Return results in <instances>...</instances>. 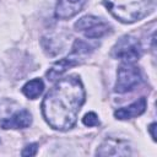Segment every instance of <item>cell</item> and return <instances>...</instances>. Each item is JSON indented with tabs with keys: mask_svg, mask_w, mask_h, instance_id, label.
<instances>
[{
	"mask_svg": "<svg viewBox=\"0 0 157 157\" xmlns=\"http://www.w3.org/2000/svg\"><path fill=\"white\" fill-rule=\"evenodd\" d=\"M82 121H83V124H85L86 126H96V125L99 124V120H98L97 115H96L93 112L87 113V114L82 118Z\"/></svg>",
	"mask_w": 157,
	"mask_h": 157,
	"instance_id": "obj_12",
	"label": "cell"
},
{
	"mask_svg": "<svg viewBox=\"0 0 157 157\" xmlns=\"http://www.w3.org/2000/svg\"><path fill=\"white\" fill-rule=\"evenodd\" d=\"M156 126H157V124L156 123H152L151 125H150V132H151V135H152V139L153 140H156V132H155V130H156Z\"/></svg>",
	"mask_w": 157,
	"mask_h": 157,
	"instance_id": "obj_14",
	"label": "cell"
},
{
	"mask_svg": "<svg viewBox=\"0 0 157 157\" xmlns=\"http://www.w3.org/2000/svg\"><path fill=\"white\" fill-rule=\"evenodd\" d=\"M145 109H146V98L141 97L137 101H135L134 103H131L130 105L115 110L114 112V117L117 119H120V120L131 119V118L141 115L145 112Z\"/></svg>",
	"mask_w": 157,
	"mask_h": 157,
	"instance_id": "obj_10",
	"label": "cell"
},
{
	"mask_svg": "<svg viewBox=\"0 0 157 157\" xmlns=\"http://www.w3.org/2000/svg\"><path fill=\"white\" fill-rule=\"evenodd\" d=\"M32 123V115L28 110L22 109L0 121L2 129H25Z\"/></svg>",
	"mask_w": 157,
	"mask_h": 157,
	"instance_id": "obj_9",
	"label": "cell"
},
{
	"mask_svg": "<svg viewBox=\"0 0 157 157\" xmlns=\"http://www.w3.org/2000/svg\"><path fill=\"white\" fill-rule=\"evenodd\" d=\"M44 90V83L40 78H34V80H31L28 81L23 87H22V92L26 97L31 98V99H34L37 98Z\"/></svg>",
	"mask_w": 157,
	"mask_h": 157,
	"instance_id": "obj_11",
	"label": "cell"
},
{
	"mask_svg": "<svg viewBox=\"0 0 157 157\" xmlns=\"http://www.w3.org/2000/svg\"><path fill=\"white\" fill-rule=\"evenodd\" d=\"M37 151H38V145L37 144H29L23 148L21 155L22 156H34L37 153Z\"/></svg>",
	"mask_w": 157,
	"mask_h": 157,
	"instance_id": "obj_13",
	"label": "cell"
},
{
	"mask_svg": "<svg viewBox=\"0 0 157 157\" xmlns=\"http://www.w3.org/2000/svg\"><path fill=\"white\" fill-rule=\"evenodd\" d=\"M142 80V75L140 69L132 63H124L118 69L115 92L125 93L135 88Z\"/></svg>",
	"mask_w": 157,
	"mask_h": 157,
	"instance_id": "obj_4",
	"label": "cell"
},
{
	"mask_svg": "<svg viewBox=\"0 0 157 157\" xmlns=\"http://www.w3.org/2000/svg\"><path fill=\"white\" fill-rule=\"evenodd\" d=\"M75 28L88 38H101L110 31V26L105 21L92 15L81 17L75 23Z\"/></svg>",
	"mask_w": 157,
	"mask_h": 157,
	"instance_id": "obj_6",
	"label": "cell"
},
{
	"mask_svg": "<svg viewBox=\"0 0 157 157\" xmlns=\"http://www.w3.org/2000/svg\"><path fill=\"white\" fill-rule=\"evenodd\" d=\"M142 49L140 42L131 36L121 37L112 49V56L121 59L125 63H132L141 56Z\"/></svg>",
	"mask_w": 157,
	"mask_h": 157,
	"instance_id": "obj_5",
	"label": "cell"
},
{
	"mask_svg": "<svg viewBox=\"0 0 157 157\" xmlns=\"http://www.w3.org/2000/svg\"><path fill=\"white\" fill-rule=\"evenodd\" d=\"M92 52V47H90L86 42L76 39L72 48H71V53L70 55H67L66 58L54 63L50 69L47 72V77L49 81H54L58 77H60L67 69L76 66L78 64H81L82 60H85V58Z\"/></svg>",
	"mask_w": 157,
	"mask_h": 157,
	"instance_id": "obj_3",
	"label": "cell"
},
{
	"mask_svg": "<svg viewBox=\"0 0 157 157\" xmlns=\"http://www.w3.org/2000/svg\"><path fill=\"white\" fill-rule=\"evenodd\" d=\"M87 0H59L55 10V16L60 20H66L78 13Z\"/></svg>",
	"mask_w": 157,
	"mask_h": 157,
	"instance_id": "obj_8",
	"label": "cell"
},
{
	"mask_svg": "<svg viewBox=\"0 0 157 157\" xmlns=\"http://www.w3.org/2000/svg\"><path fill=\"white\" fill-rule=\"evenodd\" d=\"M85 102V90L81 80L70 75L54 85L42 102V113L47 123L56 130L71 129Z\"/></svg>",
	"mask_w": 157,
	"mask_h": 157,
	"instance_id": "obj_1",
	"label": "cell"
},
{
	"mask_svg": "<svg viewBox=\"0 0 157 157\" xmlns=\"http://www.w3.org/2000/svg\"><path fill=\"white\" fill-rule=\"evenodd\" d=\"M129 146L125 141L123 140H117V139H108L105 140L99 148L97 150L98 156H124L129 155Z\"/></svg>",
	"mask_w": 157,
	"mask_h": 157,
	"instance_id": "obj_7",
	"label": "cell"
},
{
	"mask_svg": "<svg viewBox=\"0 0 157 157\" xmlns=\"http://www.w3.org/2000/svg\"><path fill=\"white\" fill-rule=\"evenodd\" d=\"M104 5L117 20L131 23L150 12L153 0H104Z\"/></svg>",
	"mask_w": 157,
	"mask_h": 157,
	"instance_id": "obj_2",
	"label": "cell"
}]
</instances>
